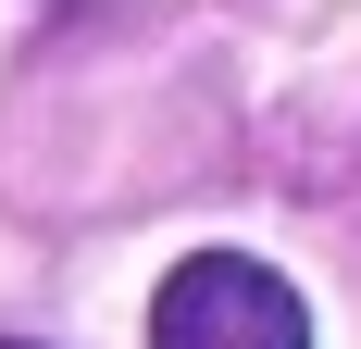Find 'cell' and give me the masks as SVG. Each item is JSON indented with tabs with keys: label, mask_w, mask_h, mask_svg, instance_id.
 <instances>
[{
	"label": "cell",
	"mask_w": 361,
	"mask_h": 349,
	"mask_svg": "<svg viewBox=\"0 0 361 349\" xmlns=\"http://www.w3.org/2000/svg\"><path fill=\"white\" fill-rule=\"evenodd\" d=\"M149 349H312V300L250 249H187L149 300Z\"/></svg>",
	"instance_id": "1"
},
{
	"label": "cell",
	"mask_w": 361,
	"mask_h": 349,
	"mask_svg": "<svg viewBox=\"0 0 361 349\" xmlns=\"http://www.w3.org/2000/svg\"><path fill=\"white\" fill-rule=\"evenodd\" d=\"M0 349H25V337H0Z\"/></svg>",
	"instance_id": "2"
}]
</instances>
